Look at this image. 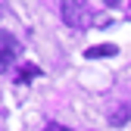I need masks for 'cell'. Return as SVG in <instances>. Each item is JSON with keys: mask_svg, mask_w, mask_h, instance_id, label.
I'll return each mask as SVG.
<instances>
[{"mask_svg": "<svg viewBox=\"0 0 131 131\" xmlns=\"http://www.w3.org/2000/svg\"><path fill=\"white\" fill-rule=\"evenodd\" d=\"M59 13H62V19L69 22V25H75V28H88V25L94 22V13H91V6L78 3V0H66V3L59 6Z\"/></svg>", "mask_w": 131, "mask_h": 131, "instance_id": "cell-1", "label": "cell"}, {"mask_svg": "<svg viewBox=\"0 0 131 131\" xmlns=\"http://www.w3.org/2000/svg\"><path fill=\"white\" fill-rule=\"evenodd\" d=\"M19 41H16L13 35H0V72H6L9 66H13V59L19 56Z\"/></svg>", "mask_w": 131, "mask_h": 131, "instance_id": "cell-2", "label": "cell"}, {"mask_svg": "<svg viewBox=\"0 0 131 131\" xmlns=\"http://www.w3.org/2000/svg\"><path fill=\"white\" fill-rule=\"evenodd\" d=\"M116 53H119L116 44H97V47H91V50H84L88 59H103V56H116Z\"/></svg>", "mask_w": 131, "mask_h": 131, "instance_id": "cell-3", "label": "cell"}, {"mask_svg": "<svg viewBox=\"0 0 131 131\" xmlns=\"http://www.w3.org/2000/svg\"><path fill=\"white\" fill-rule=\"evenodd\" d=\"M128 116H131V109H128V106H116V109L109 112V122H112V125H125Z\"/></svg>", "mask_w": 131, "mask_h": 131, "instance_id": "cell-4", "label": "cell"}, {"mask_svg": "<svg viewBox=\"0 0 131 131\" xmlns=\"http://www.w3.org/2000/svg\"><path fill=\"white\" fill-rule=\"evenodd\" d=\"M35 75H41V72H38V66H22L19 75H16V81H31Z\"/></svg>", "mask_w": 131, "mask_h": 131, "instance_id": "cell-5", "label": "cell"}, {"mask_svg": "<svg viewBox=\"0 0 131 131\" xmlns=\"http://www.w3.org/2000/svg\"><path fill=\"white\" fill-rule=\"evenodd\" d=\"M44 131H69V128H62V125H56V122H50V125H47Z\"/></svg>", "mask_w": 131, "mask_h": 131, "instance_id": "cell-6", "label": "cell"}]
</instances>
